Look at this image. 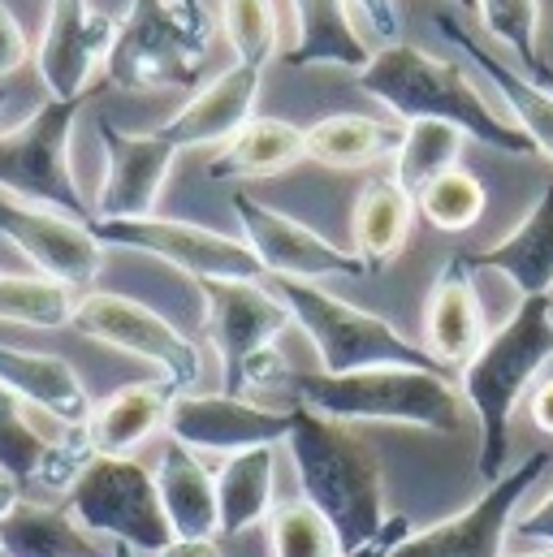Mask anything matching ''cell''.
I'll return each mask as SVG.
<instances>
[{"mask_svg":"<svg viewBox=\"0 0 553 557\" xmlns=\"http://www.w3.org/2000/svg\"><path fill=\"white\" fill-rule=\"evenodd\" d=\"M437 30L489 78V87L502 96V104H506V117L524 131V139L537 147V156H545L553 160V91L550 87H541L537 78H528L524 70H515V65H506L493 48H484L454 13H437Z\"/></svg>","mask_w":553,"mask_h":557,"instance_id":"22","label":"cell"},{"mask_svg":"<svg viewBox=\"0 0 553 557\" xmlns=\"http://www.w3.org/2000/svg\"><path fill=\"white\" fill-rule=\"evenodd\" d=\"M78 289L39 273H9L0 269V320L22 329H65L74 324Z\"/></svg>","mask_w":553,"mask_h":557,"instance_id":"32","label":"cell"},{"mask_svg":"<svg viewBox=\"0 0 553 557\" xmlns=\"http://www.w3.org/2000/svg\"><path fill=\"white\" fill-rule=\"evenodd\" d=\"M463 139L467 135L445 126V122H403V139L394 151V182L415 199L428 182L458 169Z\"/></svg>","mask_w":553,"mask_h":557,"instance_id":"33","label":"cell"},{"mask_svg":"<svg viewBox=\"0 0 553 557\" xmlns=\"http://www.w3.org/2000/svg\"><path fill=\"white\" fill-rule=\"evenodd\" d=\"M83 104L87 100H44L22 126L0 135V195L91 221V203L83 199L70 164V139Z\"/></svg>","mask_w":553,"mask_h":557,"instance_id":"8","label":"cell"},{"mask_svg":"<svg viewBox=\"0 0 553 557\" xmlns=\"http://www.w3.org/2000/svg\"><path fill=\"white\" fill-rule=\"evenodd\" d=\"M96 238L105 247L143 251L151 260L173 264L191 281H260L265 269L251 256L243 238H230L221 230L195 225V221H173V216H135V221H91Z\"/></svg>","mask_w":553,"mask_h":557,"instance_id":"10","label":"cell"},{"mask_svg":"<svg viewBox=\"0 0 553 557\" xmlns=\"http://www.w3.org/2000/svg\"><path fill=\"white\" fill-rule=\"evenodd\" d=\"M407 536H411V519H407V515H390L385 528H381L368 545H359V549H351V554H342V557H390Z\"/></svg>","mask_w":553,"mask_h":557,"instance_id":"39","label":"cell"},{"mask_svg":"<svg viewBox=\"0 0 553 557\" xmlns=\"http://www.w3.org/2000/svg\"><path fill=\"white\" fill-rule=\"evenodd\" d=\"M118 22L91 0H48L44 35L35 44V65L48 100H87L96 70L109 61Z\"/></svg>","mask_w":553,"mask_h":557,"instance_id":"15","label":"cell"},{"mask_svg":"<svg viewBox=\"0 0 553 557\" xmlns=\"http://www.w3.org/2000/svg\"><path fill=\"white\" fill-rule=\"evenodd\" d=\"M160 557H221L217 541H173Z\"/></svg>","mask_w":553,"mask_h":557,"instance_id":"43","label":"cell"},{"mask_svg":"<svg viewBox=\"0 0 553 557\" xmlns=\"http://www.w3.org/2000/svg\"><path fill=\"white\" fill-rule=\"evenodd\" d=\"M298 160H307V131H298L294 122H276V117H251L234 139L221 143V151L208 164V177L256 182V177H276L294 169Z\"/></svg>","mask_w":553,"mask_h":557,"instance_id":"28","label":"cell"},{"mask_svg":"<svg viewBox=\"0 0 553 557\" xmlns=\"http://www.w3.org/2000/svg\"><path fill=\"white\" fill-rule=\"evenodd\" d=\"M109 557H138L135 549H131V545H113V554Z\"/></svg>","mask_w":553,"mask_h":557,"instance_id":"47","label":"cell"},{"mask_svg":"<svg viewBox=\"0 0 553 557\" xmlns=\"http://www.w3.org/2000/svg\"><path fill=\"white\" fill-rule=\"evenodd\" d=\"M273 557H342V541L311 502H285L269 515Z\"/></svg>","mask_w":553,"mask_h":557,"instance_id":"35","label":"cell"},{"mask_svg":"<svg viewBox=\"0 0 553 557\" xmlns=\"http://www.w3.org/2000/svg\"><path fill=\"white\" fill-rule=\"evenodd\" d=\"M364 17H368V26L385 39V44H398V9H394V0H351Z\"/></svg>","mask_w":553,"mask_h":557,"instance_id":"40","label":"cell"},{"mask_svg":"<svg viewBox=\"0 0 553 557\" xmlns=\"http://www.w3.org/2000/svg\"><path fill=\"white\" fill-rule=\"evenodd\" d=\"M105 143V182L91 203V221H135L151 216L164 190V177L177 160V147L164 143L156 131L135 135L113 122H100Z\"/></svg>","mask_w":553,"mask_h":557,"instance_id":"17","label":"cell"},{"mask_svg":"<svg viewBox=\"0 0 553 557\" xmlns=\"http://www.w3.org/2000/svg\"><path fill=\"white\" fill-rule=\"evenodd\" d=\"M484 203H489L484 182H480L476 173H467L463 164L450 169V173H441L437 182H428V186L415 195V212H419L432 230H441V234H463V230H471V225L484 216Z\"/></svg>","mask_w":553,"mask_h":557,"instance_id":"34","label":"cell"},{"mask_svg":"<svg viewBox=\"0 0 553 557\" xmlns=\"http://www.w3.org/2000/svg\"><path fill=\"white\" fill-rule=\"evenodd\" d=\"M273 294L290 307V320L316 346L320 372H364V368H437L445 372L423 346L403 337L385 315H372L316 281L273 277Z\"/></svg>","mask_w":553,"mask_h":557,"instance_id":"5","label":"cell"},{"mask_svg":"<svg viewBox=\"0 0 553 557\" xmlns=\"http://www.w3.org/2000/svg\"><path fill=\"white\" fill-rule=\"evenodd\" d=\"M528 407H532V423L553 436V376L537 389V394H532V403H528Z\"/></svg>","mask_w":553,"mask_h":557,"instance_id":"42","label":"cell"},{"mask_svg":"<svg viewBox=\"0 0 553 557\" xmlns=\"http://www.w3.org/2000/svg\"><path fill=\"white\" fill-rule=\"evenodd\" d=\"M230 208H234V216L243 225V243L260 260L265 277H285V281L368 277V269H364V260L355 251H342L337 243H329L311 225H303V221L276 212L269 203H260L256 195L234 190L230 195Z\"/></svg>","mask_w":553,"mask_h":557,"instance_id":"14","label":"cell"},{"mask_svg":"<svg viewBox=\"0 0 553 557\" xmlns=\"http://www.w3.org/2000/svg\"><path fill=\"white\" fill-rule=\"evenodd\" d=\"M26 57H30L26 30H22V22L9 13V4L0 0V78L17 74V70L26 65Z\"/></svg>","mask_w":553,"mask_h":557,"instance_id":"38","label":"cell"},{"mask_svg":"<svg viewBox=\"0 0 553 557\" xmlns=\"http://www.w3.org/2000/svg\"><path fill=\"white\" fill-rule=\"evenodd\" d=\"M403 126L364 117V113H333L307 131V160L324 169H368L381 156H394Z\"/></svg>","mask_w":553,"mask_h":557,"instance_id":"31","label":"cell"},{"mask_svg":"<svg viewBox=\"0 0 553 557\" xmlns=\"http://www.w3.org/2000/svg\"><path fill=\"white\" fill-rule=\"evenodd\" d=\"M285 445L294 454L298 484L307 493L303 502H311L329 519L342 549L351 554V549L368 545L390 519L381 454L351 423L324 419L316 411H303V407H294Z\"/></svg>","mask_w":553,"mask_h":557,"instance_id":"2","label":"cell"},{"mask_svg":"<svg viewBox=\"0 0 553 557\" xmlns=\"http://www.w3.org/2000/svg\"><path fill=\"white\" fill-rule=\"evenodd\" d=\"M208 65V26L191 22L173 0H131L118 22L105 78L118 91L195 87Z\"/></svg>","mask_w":553,"mask_h":557,"instance_id":"6","label":"cell"},{"mask_svg":"<svg viewBox=\"0 0 553 557\" xmlns=\"http://www.w3.org/2000/svg\"><path fill=\"white\" fill-rule=\"evenodd\" d=\"M476 13L480 22L489 26L493 39H502L524 74H537L545 61H541V48H537V30H541V0H476Z\"/></svg>","mask_w":553,"mask_h":557,"instance_id":"37","label":"cell"},{"mask_svg":"<svg viewBox=\"0 0 553 557\" xmlns=\"http://www.w3.org/2000/svg\"><path fill=\"white\" fill-rule=\"evenodd\" d=\"M221 22L234 44V57L251 70H265L276 57V9L273 0H221Z\"/></svg>","mask_w":553,"mask_h":557,"instance_id":"36","label":"cell"},{"mask_svg":"<svg viewBox=\"0 0 553 557\" xmlns=\"http://www.w3.org/2000/svg\"><path fill=\"white\" fill-rule=\"evenodd\" d=\"M471 273L489 269L502 273L519 289V298H541L553 289V182H545L541 199L532 203V212L489 251H471L463 256Z\"/></svg>","mask_w":553,"mask_h":557,"instance_id":"24","label":"cell"},{"mask_svg":"<svg viewBox=\"0 0 553 557\" xmlns=\"http://www.w3.org/2000/svg\"><path fill=\"white\" fill-rule=\"evenodd\" d=\"M359 87L403 122H445L493 151L537 156L524 131L484 100V91L471 83L463 65L441 61L415 44L398 39L372 52V61L359 70Z\"/></svg>","mask_w":553,"mask_h":557,"instance_id":"1","label":"cell"},{"mask_svg":"<svg viewBox=\"0 0 553 557\" xmlns=\"http://www.w3.org/2000/svg\"><path fill=\"white\" fill-rule=\"evenodd\" d=\"M553 359V298H519V307L484 337L458 372L467 411L480 423V475L502 480L511 454V419L532 376Z\"/></svg>","mask_w":553,"mask_h":557,"instance_id":"4","label":"cell"},{"mask_svg":"<svg viewBox=\"0 0 553 557\" xmlns=\"http://www.w3.org/2000/svg\"><path fill=\"white\" fill-rule=\"evenodd\" d=\"M91 445L78 432H44L35 411L17 403L0 385V471L17 480L22 488H48V493H70L78 471L87 467Z\"/></svg>","mask_w":553,"mask_h":557,"instance_id":"18","label":"cell"},{"mask_svg":"<svg viewBox=\"0 0 553 557\" xmlns=\"http://www.w3.org/2000/svg\"><path fill=\"white\" fill-rule=\"evenodd\" d=\"M177 389L169 381H135L113 389L100 407H91V419L83 428L91 454H109V458H135L143 441H151L164 423H169V407H173Z\"/></svg>","mask_w":553,"mask_h":557,"instance_id":"25","label":"cell"},{"mask_svg":"<svg viewBox=\"0 0 553 557\" xmlns=\"http://www.w3.org/2000/svg\"><path fill=\"white\" fill-rule=\"evenodd\" d=\"M454 4H458V9H476V0H454Z\"/></svg>","mask_w":553,"mask_h":557,"instance_id":"49","label":"cell"},{"mask_svg":"<svg viewBox=\"0 0 553 557\" xmlns=\"http://www.w3.org/2000/svg\"><path fill=\"white\" fill-rule=\"evenodd\" d=\"M415 225V199L394 182V177H372L364 182V190L355 195V256L364 260L368 273L390 269L411 238Z\"/></svg>","mask_w":553,"mask_h":557,"instance_id":"27","label":"cell"},{"mask_svg":"<svg viewBox=\"0 0 553 557\" xmlns=\"http://www.w3.org/2000/svg\"><path fill=\"white\" fill-rule=\"evenodd\" d=\"M87 342H100L109 350H122L131 359H143L160 372V381H169L177 394H191V385L204 372L199 346L173 329V320H164L160 311H151L147 302L113 294V289H87L78 294L74 307V324Z\"/></svg>","mask_w":553,"mask_h":557,"instance_id":"9","label":"cell"},{"mask_svg":"<svg viewBox=\"0 0 553 557\" xmlns=\"http://www.w3.org/2000/svg\"><path fill=\"white\" fill-rule=\"evenodd\" d=\"M294 411H269L243 394H177L164 432L195 454H243L290 436Z\"/></svg>","mask_w":553,"mask_h":557,"instance_id":"16","label":"cell"},{"mask_svg":"<svg viewBox=\"0 0 553 557\" xmlns=\"http://www.w3.org/2000/svg\"><path fill=\"white\" fill-rule=\"evenodd\" d=\"M303 411L337 423H407L423 432H458L467 403L454 372L437 368H364V372H281Z\"/></svg>","mask_w":553,"mask_h":557,"instance_id":"3","label":"cell"},{"mask_svg":"<svg viewBox=\"0 0 553 557\" xmlns=\"http://www.w3.org/2000/svg\"><path fill=\"white\" fill-rule=\"evenodd\" d=\"M0 385L26 403L35 416H44L57 428H87L91 419V394L83 385V376L74 372V363H65L61 355L48 350H26V346H9L0 342Z\"/></svg>","mask_w":553,"mask_h":557,"instance_id":"21","label":"cell"},{"mask_svg":"<svg viewBox=\"0 0 553 557\" xmlns=\"http://www.w3.org/2000/svg\"><path fill=\"white\" fill-rule=\"evenodd\" d=\"M22 497H26V493H22V484H17V480H9V475L0 471V519H4Z\"/></svg>","mask_w":553,"mask_h":557,"instance_id":"44","label":"cell"},{"mask_svg":"<svg viewBox=\"0 0 553 557\" xmlns=\"http://www.w3.org/2000/svg\"><path fill=\"white\" fill-rule=\"evenodd\" d=\"M515 557H553V549H537V554H515Z\"/></svg>","mask_w":553,"mask_h":557,"instance_id":"48","label":"cell"},{"mask_svg":"<svg viewBox=\"0 0 553 557\" xmlns=\"http://www.w3.org/2000/svg\"><path fill=\"white\" fill-rule=\"evenodd\" d=\"M545 467H550L545 449L528 454L515 471L493 480L463 515L441 519L423 532H411L390 557H506L502 545H506V532L515 523V510L528 497V488L541 480Z\"/></svg>","mask_w":553,"mask_h":557,"instance_id":"13","label":"cell"},{"mask_svg":"<svg viewBox=\"0 0 553 557\" xmlns=\"http://www.w3.org/2000/svg\"><path fill=\"white\" fill-rule=\"evenodd\" d=\"M528 78H537L541 87H550V91H553V70H550V65H541V70H537V74H528Z\"/></svg>","mask_w":553,"mask_h":557,"instance_id":"46","label":"cell"},{"mask_svg":"<svg viewBox=\"0 0 553 557\" xmlns=\"http://www.w3.org/2000/svg\"><path fill=\"white\" fill-rule=\"evenodd\" d=\"M156 493L160 510L173 528V541H217L221 515H217V475L199 462L195 449L182 441H164L160 467H156Z\"/></svg>","mask_w":553,"mask_h":557,"instance_id":"23","label":"cell"},{"mask_svg":"<svg viewBox=\"0 0 553 557\" xmlns=\"http://www.w3.org/2000/svg\"><path fill=\"white\" fill-rule=\"evenodd\" d=\"M0 557H4V554H0Z\"/></svg>","mask_w":553,"mask_h":557,"instance_id":"51","label":"cell"},{"mask_svg":"<svg viewBox=\"0 0 553 557\" xmlns=\"http://www.w3.org/2000/svg\"><path fill=\"white\" fill-rule=\"evenodd\" d=\"M173 4H177L191 22H204V0H173ZM204 26H208V22H204Z\"/></svg>","mask_w":553,"mask_h":557,"instance_id":"45","label":"cell"},{"mask_svg":"<svg viewBox=\"0 0 553 557\" xmlns=\"http://www.w3.org/2000/svg\"><path fill=\"white\" fill-rule=\"evenodd\" d=\"M515 536H528V541H541L545 549H553V493L545 502H537L519 523H515Z\"/></svg>","mask_w":553,"mask_h":557,"instance_id":"41","label":"cell"},{"mask_svg":"<svg viewBox=\"0 0 553 557\" xmlns=\"http://www.w3.org/2000/svg\"><path fill=\"white\" fill-rule=\"evenodd\" d=\"M70 515L109 545H131L135 554H164L173 545V528L160 510L156 471L138 458L91 454L78 480L65 493Z\"/></svg>","mask_w":553,"mask_h":557,"instance_id":"7","label":"cell"},{"mask_svg":"<svg viewBox=\"0 0 553 557\" xmlns=\"http://www.w3.org/2000/svg\"><path fill=\"white\" fill-rule=\"evenodd\" d=\"M273 445L230 454L225 467L217 471V515H221V536H238L256 528L260 519L273 515Z\"/></svg>","mask_w":553,"mask_h":557,"instance_id":"30","label":"cell"},{"mask_svg":"<svg viewBox=\"0 0 553 557\" xmlns=\"http://www.w3.org/2000/svg\"><path fill=\"white\" fill-rule=\"evenodd\" d=\"M4 100H9V91H4V83H0V109H4Z\"/></svg>","mask_w":553,"mask_h":557,"instance_id":"50","label":"cell"},{"mask_svg":"<svg viewBox=\"0 0 553 557\" xmlns=\"http://www.w3.org/2000/svg\"><path fill=\"white\" fill-rule=\"evenodd\" d=\"M204 294V329L217 346L225 389L243 394L251 368L273 355V342L290 324V307L260 281H195Z\"/></svg>","mask_w":553,"mask_h":557,"instance_id":"11","label":"cell"},{"mask_svg":"<svg viewBox=\"0 0 553 557\" xmlns=\"http://www.w3.org/2000/svg\"><path fill=\"white\" fill-rule=\"evenodd\" d=\"M0 554L4 557H109L113 545L91 536L70 506L22 497L0 519Z\"/></svg>","mask_w":553,"mask_h":557,"instance_id":"26","label":"cell"},{"mask_svg":"<svg viewBox=\"0 0 553 557\" xmlns=\"http://www.w3.org/2000/svg\"><path fill=\"white\" fill-rule=\"evenodd\" d=\"M260 74L243 61H234L230 70H221L212 83H204L156 135L173 143L177 151L186 147H217L230 143L251 117H256V100H260Z\"/></svg>","mask_w":553,"mask_h":557,"instance_id":"19","label":"cell"},{"mask_svg":"<svg viewBox=\"0 0 553 557\" xmlns=\"http://www.w3.org/2000/svg\"><path fill=\"white\" fill-rule=\"evenodd\" d=\"M351 0H294L298 35L285 52V65H342L364 70L372 61V48L351 22Z\"/></svg>","mask_w":553,"mask_h":557,"instance_id":"29","label":"cell"},{"mask_svg":"<svg viewBox=\"0 0 553 557\" xmlns=\"http://www.w3.org/2000/svg\"><path fill=\"white\" fill-rule=\"evenodd\" d=\"M484 337L489 329H484V307H480L471 269L463 256H454L432 277L428 302H423V350L445 372H463L471 355L484 346Z\"/></svg>","mask_w":553,"mask_h":557,"instance_id":"20","label":"cell"},{"mask_svg":"<svg viewBox=\"0 0 553 557\" xmlns=\"http://www.w3.org/2000/svg\"><path fill=\"white\" fill-rule=\"evenodd\" d=\"M0 238L30 260V269L39 277H52L78 294H87L100 269H105V243L96 238L91 221L70 216L61 208L48 203H30V199H13L0 195Z\"/></svg>","mask_w":553,"mask_h":557,"instance_id":"12","label":"cell"}]
</instances>
